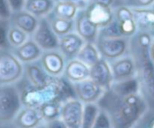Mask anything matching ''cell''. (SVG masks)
<instances>
[{"label": "cell", "mask_w": 154, "mask_h": 128, "mask_svg": "<svg viewBox=\"0 0 154 128\" xmlns=\"http://www.w3.org/2000/svg\"><path fill=\"white\" fill-rule=\"evenodd\" d=\"M46 17L49 20L51 28L59 37L67 34L70 32H73L75 30L74 20H69V19L59 17L55 15L52 12H51Z\"/></svg>", "instance_id": "obj_25"}, {"label": "cell", "mask_w": 154, "mask_h": 128, "mask_svg": "<svg viewBox=\"0 0 154 128\" xmlns=\"http://www.w3.org/2000/svg\"><path fill=\"white\" fill-rule=\"evenodd\" d=\"M133 128H134V127H133Z\"/></svg>", "instance_id": "obj_45"}, {"label": "cell", "mask_w": 154, "mask_h": 128, "mask_svg": "<svg viewBox=\"0 0 154 128\" xmlns=\"http://www.w3.org/2000/svg\"><path fill=\"white\" fill-rule=\"evenodd\" d=\"M110 62L114 81L126 80L136 75V64L134 59L129 55H124Z\"/></svg>", "instance_id": "obj_16"}, {"label": "cell", "mask_w": 154, "mask_h": 128, "mask_svg": "<svg viewBox=\"0 0 154 128\" xmlns=\"http://www.w3.org/2000/svg\"><path fill=\"white\" fill-rule=\"evenodd\" d=\"M150 56H151V59L154 63V37L152 38V42L151 46H150Z\"/></svg>", "instance_id": "obj_40"}, {"label": "cell", "mask_w": 154, "mask_h": 128, "mask_svg": "<svg viewBox=\"0 0 154 128\" xmlns=\"http://www.w3.org/2000/svg\"><path fill=\"white\" fill-rule=\"evenodd\" d=\"M79 9H83L82 5L74 0H55L51 12L59 17L74 20Z\"/></svg>", "instance_id": "obj_23"}, {"label": "cell", "mask_w": 154, "mask_h": 128, "mask_svg": "<svg viewBox=\"0 0 154 128\" xmlns=\"http://www.w3.org/2000/svg\"><path fill=\"white\" fill-rule=\"evenodd\" d=\"M61 104L62 103L60 102H49L40 106L38 109L41 113L43 122L51 121L60 117Z\"/></svg>", "instance_id": "obj_29"}, {"label": "cell", "mask_w": 154, "mask_h": 128, "mask_svg": "<svg viewBox=\"0 0 154 128\" xmlns=\"http://www.w3.org/2000/svg\"><path fill=\"white\" fill-rule=\"evenodd\" d=\"M84 103L77 98L67 99L61 104L60 117L68 128H81Z\"/></svg>", "instance_id": "obj_8"}, {"label": "cell", "mask_w": 154, "mask_h": 128, "mask_svg": "<svg viewBox=\"0 0 154 128\" xmlns=\"http://www.w3.org/2000/svg\"><path fill=\"white\" fill-rule=\"evenodd\" d=\"M62 76L71 83L79 82L89 78V67L75 58L67 61Z\"/></svg>", "instance_id": "obj_21"}, {"label": "cell", "mask_w": 154, "mask_h": 128, "mask_svg": "<svg viewBox=\"0 0 154 128\" xmlns=\"http://www.w3.org/2000/svg\"><path fill=\"white\" fill-rule=\"evenodd\" d=\"M10 27V22L9 20L0 19V50L1 49H11L8 39H7V33L8 29Z\"/></svg>", "instance_id": "obj_32"}, {"label": "cell", "mask_w": 154, "mask_h": 128, "mask_svg": "<svg viewBox=\"0 0 154 128\" xmlns=\"http://www.w3.org/2000/svg\"><path fill=\"white\" fill-rule=\"evenodd\" d=\"M10 24L18 27L19 29L25 32L30 36L32 35L35 29L37 28L39 18L23 9L17 12H13L9 18Z\"/></svg>", "instance_id": "obj_19"}, {"label": "cell", "mask_w": 154, "mask_h": 128, "mask_svg": "<svg viewBox=\"0 0 154 128\" xmlns=\"http://www.w3.org/2000/svg\"><path fill=\"white\" fill-rule=\"evenodd\" d=\"M154 0H123L118 5H123L130 8H146L151 7Z\"/></svg>", "instance_id": "obj_34"}, {"label": "cell", "mask_w": 154, "mask_h": 128, "mask_svg": "<svg viewBox=\"0 0 154 128\" xmlns=\"http://www.w3.org/2000/svg\"><path fill=\"white\" fill-rule=\"evenodd\" d=\"M11 50L13 53L16 56V58L23 64L38 61L41 58L43 52L39 47V45L32 39V37L19 47Z\"/></svg>", "instance_id": "obj_20"}, {"label": "cell", "mask_w": 154, "mask_h": 128, "mask_svg": "<svg viewBox=\"0 0 154 128\" xmlns=\"http://www.w3.org/2000/svg\"><path fill=\"white\" fill-rule=\"evenodd\" d=\"M85 10L88 19L98 28L110 23L115 18L113 7L105 5L103 4L91 1Z\"/></svg>", "instance_id": "obj_14"}, {"label": "cell", "mask_w": 154, "mask_h": 128, "mask_svg": "<svg viewBox=\"0 0 154 128\" xmlns=\"http://www.w3.org/2000/svg\"><path fill=\"white\" fill-rule=\"evenodd\" d=\"M77 59L81 61L89 68L95 65L100 59L101 55L95 44V42H86L80 52H79Z\"/></svg>", "instance_id": "obj_27"}, {"label": "cell", "mask_w": 154, "mask_h": 128, "mask_svg": "<svg viewBox=\"0 0 154 128\" xmlns=\"http://www.w3.org/2000/svg\"><path fill=\"white\" fill-rule=\"evenodd\" d=\"M35 128H46V126H45V125H44V123H42V125H40V126H38L37 127Z\"/></svg>", "instance_id": "obj_42"}, {"label": "cell", "mask_w": 154, "mask_h": 128, "mask_svg": "<svg viewBox=\"0 0 154 128\" xmlns=\"http://www.w3.org/2000/svg\"><path fill=\"white\" fill-rule=\"evenodd\" d=\"M129 54L136 64L135 77L139 82V92L149 110L154 111V63L150 56V48L140 46L130 37Z\"/></svg>", "instance_id": "obj_3"}, {"label": "cell", "mask_w": 154, "mask_h": 128, "mask_svg": "<svg viewBox=\"0 0 154 128\" xmlns=\"http://www.w3.org/2000/svg\"><path fill=\"white\" fill-rule=\"evenodd\" d=\"M99 111H100V108L97 105V103L84 104L81 128H93Z\"/></svg>", "instance_id": "obj_30"}, {"label": "cell", "mask_w": 154, "mask_h": 128, "mask_svg": "<svg viewBox=\"0 0 154 128\" xmlns=\"http://www.w3.org/2000/svg\"><path fill=\"white\" fill-rule=\"evenodd\" d=\"M0 128H17V126L13 122H9V123H0Z\"/></svg>", "instance_id": "obj_39"}, {"label": "cell", "mask_w": 154, "mask_h": 128, "mask_svg": "<svg viewBox=\"0 0 154 128\" xmlns=\"http://www.w3.org/2000/svg\"><path fill=\"white\" fill-rule=\"evenodd\" d=\"M129 37L97 38L95 44L101 57L112 61L129 53Z\"/></svg>", "instance_id": "obj_6"}, {"label": "cell", "mask_w": 154, "mask_h": 128, "mask_svg": "<svg viewBox=\"0 0 154 128\" xmlns=\"http://www.w3.org/2000/svg\"><path fill=\"white\" fill-rule=\"evenodd\" d=\"M55 0H26L24 10L38 18L47 16L53 9Z\"/></svg>", "instance_id": "obj_24"}, {"label": "cell", "mask_w": 154, "mask_h": 128, "mask_svg": "<svg viewBox=\"0 0 154 128\" xmlns=\"http://www.w3.org/2000/svg\"><path fill=\"white\" fill-rule=\"evenodd\" d=\"M93 128H112L111 119L106 112L100 109Z\"/></svg>", "instance_id": "obj_33"}, {"label": "cell", "mask_w": 154, "mask_h": 128, "mask_svg": "<svg viewBox=\"0 0 154 128\" xmlns=\"http://www.w3.org/2000/svg\"><path fill=\"white\" fill-rule=\"evenodd\" d=\"M76 98L84 104L97 103L103 95L105 89L93 81L90 78L72 83Z\"/></svg>", "instance_id": "obj_10"}, {"label": "cell", "mask_w": 154, "mask_h": 128, "mask_svg": "<svg viewBox=\"0 0 154 128\" xmlns=\"http://www.w3.org/2000/svg\"><path fill=\"white\" fill-rule=\"evenodd\" d=\"M23 106L39 108L49 102L63 103L67 99L76 98L72 83L63 76L51 78L50 81L41 87L34 88L28 86L22 80L19 82Z\"/></svg>", "instance_id": "obj_2"}, {"label": "cell", "mask_w": 154, "mask_h": 128, "mask_svg": "<svg viewBox=\"0 0 154 128\" xmlns=\"http://www.w3.org/2000/svg\"><path fill=\"white\" fill-rule=\"evenodd\" d=\"M89 78L105 90L110 89L114 82L110 62L106 59L101 57L95 65L89 68Z\"/></svg>", "instance_id": "obj_15"}, {"label": "cell", "mask_w": 154, "mask_h": 128, "mask_svg": "<svg viewBox=\"0 0 154 128\" xmlns=\"http://www.w3.org/2000/svg\"><path fill=\"white\" fill-rule=\"evenodd\" d=\"M97 105L108 114L112 128L134 127L149 110L148 105L140 92L119 96L110 89L104 91Z\"/></svg>", "instance_id": "obj_1"}, {"label": "cell", "mask_w": 154, "mask_h": 128, "mask_svg": "<svg viewBox=\"0 0 154 128\" xmlns=\"http://www.w3.org/2000/svg\"><path fill=\"white\" fill-rule=\"evenodd\" d=\"M39 61L49 76L57 78L63 75L67 60L59 49L43 51Z\"/></svg>", "instance_id": "obj_9"}, {"label": "cell", "mask_w": 154, "mask_h": 128, "mask_svg": "<svg viewBox=\"0 0 154 128\" xmlns=\"http://www.w3.org/2000/svg\"><path fill=\"white\" fill-rule=\"evenodd\" d=\"M115 93L119 96H126L129 94L138 93L139 92V82L137 78L132 77L126 80L114 81L110 87Z\"/></svg>", "instance_id": "obj_26"}, {"label": "cell", "mask_w": 154, "mask_h": 128, "mask_svg": "<svg viewBox=\"0 0 154 128\" xmlns=\"http://www.w3.org/2000/svg\"><path fill=\"white\" fill-rule=\"evenodd\" d=\"M30 38L31 36L27 34L25 32L19 29L16 26L10 24V27L8 29V33H7V39H8V42H9L11 49L19 47Z\"/></svg>", "instance_id": "obj_28"}, {"label": "cell", "mask_w": 154, "mask_h": 128, "mask_svg": "<svg viewBox=\"0 0 154 128\" xmlns=\"http://www.w3.org/2000/svg\"><path fill=\"white\" fill-rule=\"evenodd\" d=\"M51 78L46 73L39 60L23 64V80L28 86L41 88L46 85Z\"/></svg>", "instance_id": "obj_12"}, {"label": "cell", "mask_w": 154, "mask_h": 128, "mask_svg": "<svg viewBox=\"0 0 154 128\" xmlns=\"http://www.w3.org/2000/svg\"><path fill=\"white\" fill-rule=\"evenodd\" d=\"M32 39L39 45L42 51L59 49L60 37L55 33L46 16L39 18V23Z\"/></svg>", "instance_id": "obj_7"}, {"label": "cell", "mask_w": 154, "mask_h": 128, "mask_svg": "<svg viewBox=\"0 0 154 128\" xmlns=\"http://www.w3.org/2000/svg\"><path fill=\"white\" fill-rule=\"evenodd\" d=\"M23 78V64L11 49L0 50V86L19 83Z\"/></svg>", "instance_id": "obj_5"}, {"label": "cell", "mask_w": 154, "mask_h": 128, "mask_svg": "<svg viewBox=\"0 0 154 128\" xmlns=\"http://www.w3.org/2000/svg\"><path fill=\"white\" fill-rule=\"evenodd\" d=\"M116 37H124V36L120 32L116 20L114 18V20L110 23L98 29L97 38H116Z\"/></svg>", "instance_id": "obj_31"}, {"label": "cell", "mask_w": 154, "mask_h": 128, "mask_svg": "<svg viewBox=\"0 0 154 128\" xmlns=\"http://www.w3.org/2000/svg\"><path fill=\"white\" fill-rule=\"evenodd\" d=\"M151 7H152V9H153V10H154V3H153V4H152V5Z\"/></svg>", "instance_id": "obj_44"}, {"label": "cell", "mask_w": 154, "mask_h": 128, "mask_svg": "<svg viewBox=\"0 0 154 128\" xmlns=\"http://www.w3.org/2000/svg\"><path fill=\"white\" fill-rule=\"evenodd\" d=\"M137 31L145 32L154 37V10L152 7L132 8Z\"/></svg>", "instance_id": "obj_22"}, {"label": "cell", "mask_w": 154, "mask_h": 128, "mask_svg": "<svg viewBox=\"0 0 154 128\" xmlns=\"http://www.w3.org/2000/svg\"><path fill=\"white\" fill-rule=\"evenodd\" d=\"M74 21L75 32L86 42H95L97 38L99 28L88 19L85 8L79 10Z\"/></svg>", "instance_id": "obj_17"}, {"label": "cell", "mask_w": 154, "mask_h": 128, "mask_svg": "<svg viewBox=\"0 0 154 128\" xmlns=\"http://www.w3.org/2000/svg\"><path fill=\"white\" fill-rule=\"evenodd\" d=\"M121 1H123V0H116V5H117L118 4H120Z\"/></svg>", "instance_id": "obj_43"}, {"label": "cell", "mask_w": 154, "mask_h": 128, "mask_svg": "<svg viewBox=\"0 0 154 128\" xmlns=\"http://www.w3.org/2000/svg\"><path fill=\"white\" fill-rule=\"evenodd\" d=\"M13 123L17 128H35L44 122L38 108L23 106Z\"/></svg>", "instance_id": "obj_18"}, {"label": "cell", "mask_w": 154, "mask_h": 128, "mask_svg": "<svg viewBox=\"0 0 154 128\" xmlns=\"http://www.w3.org/2000/svg\"><path fill=\"white\" fill-rule=\"evenodd\" d=\"M12 14L8 0H0V19L9 20Z\"/></svg>", "instance_id": "obj_35"}, {"label": "cell", "mask_w": 154, "mask_h": 128, "mask_svg": "<svg viewBox=\"0 0 154 128\" xmlns=\"http://www.w3.org/2000/svg\"><path fill=\"white\" fill-rule=\"evenodd\" d=\"M74 1H76V2H78L79 4H80V5H82L83 8H86L91 0H74Z\"/></svg>", "instance_id": "obj_41"}, {"label": "cell", "mask_w": 154, "mask_h": 128, "mask_svg": "<svg viewBox=\"0 0 154 128\" xmlns=\"http://www.w3.org/2000/svg\"><path fill=\"white\" fill-rule=\"evenodd\" d=\"M22 107L19 83L0 86V123L13 122Z\"/></svg>", "instance_id": "obj_4"}, {"label": "cell", "mask_w": 154, "mask_h": 128, "mask_svg": "<svg viewBox=\"0 0 154 128\" xmlns=\"http://www.w3.org/2000/svg\"><path fill=\"white\" fill-rule=\"evenodd\" d=\"M113 11L122 35L129 38L134 35L137 33V26L132 8L123 5H117L113 7Z\"/></svg>", "instance_id": "obj_11"}, {"label": "cell", "mask_w": 154, "mask_h": 128, "mask_svg": "<svg viewBox=\"0 0 154 128\" xmlns=\"http://www.w3.org/2000/svg\"><path fill=\"white\" fill-rule=\"evenodd\" d=\"M86 43V41L75 31L60 37L59 50L64 55L67 61L77 58L79 52Z\"/></svg>", "instance_id": "obj_13"}, {"label": "cell", "mask_w": 154, "mask_h": 128, "mask_svg": "<svg viewBox=\"0 0 154 128\" xmlns=\"http://www.w3.org/2000/svg\"><path fill=\"white\" fill-rule=\"evenodd\" d=\"M44 125L46 128H68L66 124L63 122V120L60 117L55 118L51 121L44 122Z\"/></svg>", "instance_id": "obj_36"}, {"label": "cell", "mask_w": 154, "mask_h": 128, "mask_svg": "<svg viewBox=\"0 0 154 128\" xmlns=\"http://www.w3.org/2000/svg\"><path fill=\"white\" fill-rule=\"evenodd\" d=\"M91 1L96 2V3H99V4H103V5L110 6V7H114L116 5V0H91Z\"/></svg>", "instance_id": "obj_38"}, {"label": "cell", "mask_w": 154, "mask_h": 128, "mask_svg": "<svg viewBox=\"0 0 154 128\" xmlns=\"http://www.w3.org/2000/svg\"><path fill=\"white\" fill-rule=\"evenodd\" d=\"M25 2L26 0H8V4L12 13L24 9Z\"/></svg>", "instance_id": "obj_37"}]
</instances>
